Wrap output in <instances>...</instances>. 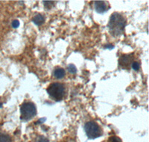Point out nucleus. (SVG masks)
I'll list each match as a JSON object with an SVG mask.
<instances>
[{
    "label": "nucleus",
    "mask_w": 149,
    "mask_h": 142,
    "mask_svg": "<svg viewBox=\"0 0 149 142\" xmlns=\"http://www.w3.org/2000/svg\"><path fill=\"white\" fill-rule=\"evenodd\" d=\"M126 25L125 18L119 13H113L110 16V20H109L108 27L109 32L111 35L114 37H119L123 34Z\"/></svg>",
    "instance_id": "f257e3e1"
},
{
    "label": "nucleus",
    "mask_w": 149,
    "mask_h": 142,
    "mask_svg": "<svg viewBox=\"0 0 149 142\" xmlns=\"http://www.w3.org/2000/svg\"><path fill=\"white\" fill-rule=\"evenodd\" d=\"M46 91L52 98L55 100L56 101H60L64 96L66 88L62 83L54 82L49 85Z\"/></svg>",
    "instance_id": "f03ea898"
},
{
    "label": "nucleus",
    "mask_w": 149,
    "mask_h": 142,
    "mask_svg": "<svg viewBox=\"0 0 149 142\" xmlns=\"http://www.w3.org/2000/svg\"><path fill=\"white\" fill-rule=\"evenodd\" d=\"M20 119L22 121H29L37 115V108L31 102H26L20 107Z\"/></svg>",
    "instance_id": "7ed1b4c3"
},
{
    "label": "nucleus",
    "mask_w": 149,
    "mask_h": 142,
    "mask_svg": "<svg viewBox=\"0 0 149 142\" xmlns=\"http://www.w3.org/2000/svg\"><path fill=\"white\" fill-rule=\"evenodd\" d=\"M84 131L88 138L95 139L102 135L103 132L101 127L95 121H89L84 125Z\"/></svg>",
    "instance_id": "20e7f679"
},
{
    "label": "nucleus",
    "mask_w": 149,
    "mask_h": 142,
    "mask_svg": "<svg viewBox=\"0 0 149 142\" xmlns=\"http://www.w3.org/2000/svg\"><path fill=\"white\" fill-rule=\"evenodd\" d=\"M94 5H95V11L98 14H104L108 11V3L104 1H95Z\"/></svg>",
    "instance_id": "39448f33"
},
{
    "label": "nucleus",
    "mask_w": 149,
    "mask_h": 142,
    "mask_svg": "<svg viewBox=\"0 0 149 142\" xmlns=\"http://www.w3.org/2000/svg\"><path fill=\"white\" fill-rule=\"evenodd\" d=\"M132 60H133V58L130 55H124V56H122V57L119 58V64H120L121 66L127 67L129 64H131Z\"/></svg>",
    "instance_id": "423d86ee"
},
{
    "label": "nucleus",
    "mask_w": 149,
    "mask_h": 142,
    "mask_svg": "<svg viewBox=\"0 0 149 142\" xmlns=\"http://www.w3.org/2000/svg\"><path fill=\"white\" fill-rule=\"evenodd\" d=\"M53 74H54V76L56 79H63L65 75H66V71L63 68L58 67L54 70Z\"/></svg>",
    "instance_id": "0eeeda50"
},
{
    "label": "nucleus",
    "mask_w": 149,
    "mask_h": 142,
    "mask_svg": "<svg viewBox=\"0 0 149 142\" xmlns=\"http://www.w3.org/2000/svg\"><path fill=\"white\" fill-rule=\"evenodd\" d=\"M32 21L34 22V23L35 24V25H40L45 22V17H43V15H42V14H38L33 17Z\"/></svg>",
    "instance_id": "6e6552de"
},
{
    "label": "nucleus",
    "mask_w": 149,
    "mask_h": 142,
    "mask_svg": "<svg viewBox=\"0 0 149 142\" xmlns=\"http://www.w3.org/2000/svg\"><path fill=\"white\" fill-rule=\"evenodd\" d=\"M0 142H12L11 138L8 135L0 132Z\"/></svg>",
    "instance_id": "1a4fd4ad"
},
{
    "label": "nucleus",
    "mask_w": 149,
    "mask_h": 142,
    "mask_svg": "<svg viewBox=\"0 0 149 142\" xmlns=\"http://www.w3.org/2000/svg\"><path fill=\"white\" fill-rule=\"evenodd\" d=\"M68 70L70 72V73L72 74H74V73H76L77 72V68L76 67L74 66V64H70L69 66H68Z\"/></svg>",
    "instance_id": "9d476101"
},
{
    "label": "nucleus",
    "mask_w": 149,
    "mask_h": 142,
    "mask_svg": "<svg viewBox=\"0 0 149 142\" xmlns=\"http://www.w3.org/2000/svg\"><path fill=\"white\" fill-rule=\"evenodd\" d=\"M43 3H44L45 7L48 9H50L54 6V2L52 1H43Z\"/></svg>",
    "instance_id": "9b49d317"
},
{
    "label": "nucleus",
    "mask_w": 149,
    "mask_h": 142,
    "mask_svg": "<svg viewBox=\"0 0 149 142\" xmlns=\"http://www.w3.org/2000/svg\"><path fill=\"white\" fill-rule=\"evenodd\" d=\"M35 142H49V141L46 138V137L42 136V135H40L37 137V138L36 139Z\"/></svg>",
    "instance_id": "f8f14e48"
},
{
    "label": "nucleus",
    "mask_w": 149,
    "mask_h": 142,
    "mask_svg": "<svg viewBox=\"0 0 149 142\" xmlns=\"http://www.w3.org/2000/svg\"><path fill=\"white\" fill-rule=\"evenodd\" d=\"M131 66H132L133 69H134V70H136V71L139 70V67H140V65H139V64L138 62H133L132 65H131Z\"/></svg>",
    "instance_id": "ddd939ff"
},
{
    "label": "nucleus",
    "mask_w": 149,
    "mask_h": 142,
    "mask_svg": "<svg viewBox=\"0 0 149 142\" xmlns=\"http://www.w3.org/2000/svg\"><path fill=\"white\" fill-rule=\"evenodd\" d=\"M110 142H121V139L119 138L116 137V136H112L109 139Z\"/></svg>",
    "instance_id": "4468645a"
},
{
    "label": "nucleus",
    "mask_w": 149,
    "mask_h": 142,
    "mask_svg": "<svg viewBox=\"0 0 149 142\" xmlns=\"http://www.w3.org/2000/svg\"><path fill=\"white\" fill-rule=\"evenodd\" d=\"M12 27L14 28V29H17V28L19 27V20H14L13 22H12Z\"/></svg>",
    "instance_id": "2eb2a0df"
},
{
    "label": "nucleus",
    "mask_w": 149,
    "mask_h": 142,
    "mask_svg": "<svg viewBox=\"0 0 149 142\" xmlns=\"http://www.w3.org/2000/svg\"><path fill=\"white\" fill-rule=\"evenodd\" d=\"M105 49H112L114 48L113 45H107V46H105Z\"/></svg>",
    "instance_id": "dca6fc26"
},
{
    "label": "nucleus",
    "mask_w": 149,
    "mask_h": 142,
    "mask_svg": "<svg viewBox=\"0 0 149 142\" xmlns=\"http://www.w3.org/2000/svg\"><path fill=\"white\" fill-rule=\"evenodd\" d=\"M2 106V103H0V108Z\"/></svg>",
    "instance_id": "f3484780"
}]
</instances>
